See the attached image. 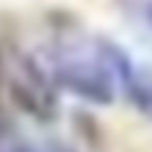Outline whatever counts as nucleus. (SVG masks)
I'll return each instance as SVG.
<instances>
[{"label": "nucleus", "instance_id": "3", "mask_svg": "<svg viewBox=\"0 0 152 152\" xmlns=\"http://www.w3.org/2000/svg\"><path fill=\"white\" fill-rule=\"evenodd\" d=\"M99 47H102V53H105L108 64H111L117 85L129 96V102L137 105L140 111L152 114V70L140 67L120 44H114L108 38H99Z\"/></svg>", "mask_w": 152, "mask_h": 152}, {"label": "nucleus", "instance_id": "4", "mask_svg": "<svg viewBox=\"0 0 152 152\" xmlns=\"http://www.w3.org/2000/svg\"><path fill=\"white\" fill-rule=\"evenodd\" d=\"M146 20H149V23H152V0H149V3H146Z\"/></svg>", "mask_w": 152, "mask_h": 152}, {"label": "nucleus", "instance_id": "1", "mask_svg": "<svg viewBox=\"0 0 152 152\" xmlns=\"http://www.w3.org/2000/svg\"><path fill=\"white\" fill-rule=\"evenodd\" d=\"M50 76L64 91L76 94L85 102L108 105L114 99L117 79L99 47V38H58L50 50Z\"/></svg>", "mask_w": 152, "mask_h": 152}, {"label": "nucleus", "instance_id": "2", "mask_svg": "<svg viewBox=\"0 0 152 152\" xmlns=\"http://www.w3.org/2000/svg\"><path fill=\"white\" fill-rule=\"evenodd\" d=\"M50 79H53L50 73H44L32 58L20 56V53L6 58L3 82L12 94V102L38 120L56 117V91H53Z\"/></svg>", "mask_w": 152, "mask_h": 152}, {"label": "nucleus", "instance_id": "5", "mask_svg": "<svg viewBox=\"0 0 152 152\" xmlns=\"http://www.w3.org/2000/svg\"><path fill=\"white\" fill-rule=\"evenodd\" d=\"M0 146H3V143H0Z\"/></svg>", "mask_w": 152, "mask_h": 152}]
</instances>
